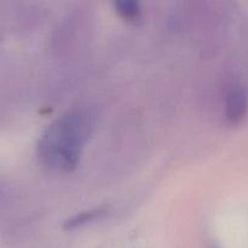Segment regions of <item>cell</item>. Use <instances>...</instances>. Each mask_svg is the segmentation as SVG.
I'll return each mask as SVG.
<instances>
[{
    "label": "cell",
    "mask_w": 248,
    "mask_h": 248,
    "mask_svg": "<svg viewBox=\"0 0 248 248\" xmlns=\"http://www.w3.org/2000/svg\"><path fill=\"white\" fill-rule=\"evenodd\" d=\"M93 111L78 108L67 111L47 126L38 142V156L44 165L58 171L75 169L85 143L94 128Z\"/></svg>",
    "instance_id": "1"
},
{
    "label": "cell",
    "mask_w": 248,
    "mask_h": 248,
    "mask_svg": "<svg viewBox=\"0 0 248 248\" xmlns=\"http://www.w3.org/2000/svg\"><path fill=\"white\" fill-rule=\"evenodd\" d=\"M104 213H106V210H103V208H94V210L84 211V212L78 213V215L73 216L70 219H68L64 223V228L68 230L75 229V228H79L81 225L86 224V223L97 219L101 216H103Z\"/></svg>",
    "instance_id": "3"
},
{
    "label": "cell",
    "mask_w": 248,
    "mask_h": 248,
    "mask_svg": "<svg viewBox=\"0 0 248 248\" xmlns=\"http://www.w3.org/2000/svg\"><path fill=\"white\" fill-rule=\"evenodd\" d=\"M115 9L116 11L126 19L138 18L140 15V4L136 1H128V0L116 1Z\"/></svg>",
    "instance_id": "4"
},
{
    "label": "cell",
    "mask_w": 248,
    "mask_h": 248,
    "mask_svg": "<svg viewBox=\"0 0 248 248\" xmlns=\"http://www.w3.org/2000/svg\"><path fill=\"white\" fill-rule=\"evenodd\" d=\"M248 110V94L241 82H234L225 93V118L232 125L241 123Z\"/></svg>",
    "instance_id": "2"
}]
</instances>
